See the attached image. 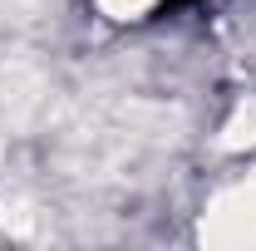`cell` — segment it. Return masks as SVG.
Wrapping results in <instances>:
<instances>
[{"instance_id": "cell-1", "label": "cell", "mask_w": 256, "mask_h": 251, "mask_svg": "<svg viewBox=\"0 0 256 251\" xmlns=\"http://www.w3.org/2000/svg\"><path fill=\"white\" fill-rule=\"evenodd\" d=\"M202 242L217 246H256V178L226 188L202 212Z\"/></svg>"}, {"instance_id": "cell-2", "label": "cell", "mask_w": 256, "mask_h": 251, "mask_svg": "<svg viewBox=\"0 0 256 251\" xmlns=\"http://www.w3.org/2000/svg\"><path fill=\"white\" fill-rule=\"evenodd\" d=\"M98 5H104L108 15H118V20H128V15H143V10H148L153 0H98Z\"/></svg>"}]
</instances>
